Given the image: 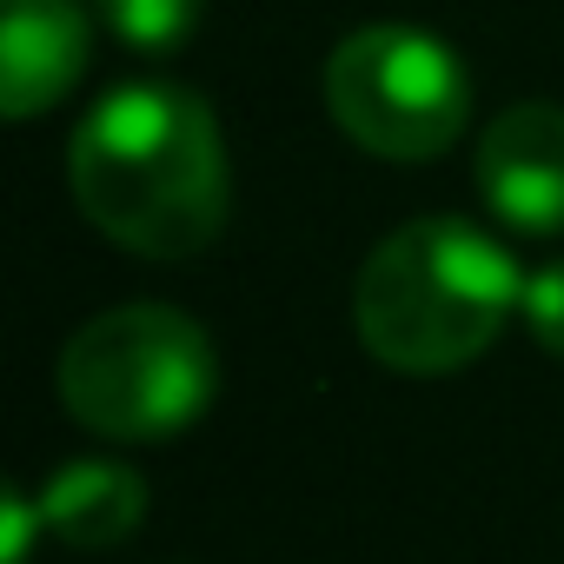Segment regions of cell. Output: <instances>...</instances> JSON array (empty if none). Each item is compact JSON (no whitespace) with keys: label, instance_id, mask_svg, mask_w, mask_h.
Here are the masks:
<instances>
[{"label":"cell","instance_id":"1","mask_svg":"<svg viewBox=\"0 0 564 564\" xmlns=\"http://www.w3.org/2000/svg\"><path fill=\"white\" fill-rule=\"evenodd\" d=\"M67 180L113 246L140 259H193L219 239L232 206L226 133L193 87L127 80L113 87L67 147Z\"/></svg>","mask_w":564,"mask_h":564},{"label":"cell","instance_id":"2","mask_svg":"<svg viewBox=\"0 0 564 564\" xmlns=\"http://www.w3.org/2000/svg\"><path fill=\"white\" fill-rule=\"evenodd\" d=\"M518 306H524L518 259L471 219H412L386 232L366 252L352 286L359 346L405 379H438L471 366Z\"/></svg>","mask_w":564,"mask_h":564},{"label":"cell","instance_id":"3","mask_svg":"<svg viewBox=\"0 0 564 564\" xmlns=\"http://www.w3.org/2000/svg\"><path fill=\"white\" fill-rule=\"evenodd\" d=\"M219 392V352L180 306H113L61 352L67 412L120 445L180 438Z\"/></svg>","mask_w":564,"mask_h":564},{"label":"cell","instance_id":"4","mask_svg":"<svg viewBox=\"0 0 564 564\" xmlns=\"http://www.w3.org/2000/svg\"><path fill=\"white\" fill-rule=\"evenodd\" d=\"M326 107L339 133L379 160H432L471 120V74L465 61L405 21L359 28L326 61Z\"/></svg>","mask_w":564,"mask_h":564},{"label":"cell","instance_id":"5","mask_svg":"<svg viewBox=\"0 0 564 564\" xmlns=\"http://www.w3.org/2000/svg\"><path fill=\"white\" fill-rule=\"evenodd\" d=\"M478 193L485 206L518 232H564V107L518 100L485 120L478 133Z\"/></svg>","mask_w":564,"mask_h":564},{"label":"cell","instance_id":"6","mask_svg":"<svg viewBox=\"0 0 564 564\" xmlns=\"http://www.w3.org/2000/svg\"><path fill=\"white\" fill-rule=\"evenodd\" d=\"M94 28L80 0H0V113L34 120L87 74Z\"/></svg>","mask_w":564,"mask_h":564},{"label":"cell","instance_id":"7","mask_svg":"<svg viewBox=\"0 0 564 564\" xmlns=\"http://www.w3.org/2000/svg\"><path fill=\"white\" fill-rule=\"evenodd\" d=\"M41 518H47V538L74 544V551H107V544H120V538L140 531L147 485H140L133 465L74 458V465H61L41 485Z\"/></svg>","mask_w":564,"mask_h":564},{"label":"cell","instance_id":"8","mask_svg":"<svg viewBox=\"0 0 564 564\" xmlns=\"http://www.w3.org/2000/svg\"><path fill=\"white\" fill-rule=\"evenodd\" d=\"M199 14L206 0H100L107 34L133 54H173L180 41H193Z\"/></svg>","mask_w":564,"mask_h":564},{"label":"cell","instance_id":"9","mask_svg":"<svg viewBox=\"0 0 564 564\" xmlns=\"http://www.w3.org/2000/svg\"><path fill=\"white\" fill-rule=\"evenodd\" d=\"M518 319L531 326V339H538L544 352L564 359V259H551V265H538V272L524 279V306H518Z\"/></svg>","mask_w":564,"mask_h":564},{"label":"cell","instance_id":"10","mask_svg":"<svg viewBox=\"0 0 564 564\" xmlns=\"http://www.w3.org/2000/svg\"><path fill=\"white\" fill-rule=\"evenodd\" d=\"M0 518H8V564H28V544H34V531H47V518H41V498H28L21 485H8V498H0Z\"/></svg>","mask_w":564,"mask_h":564}]
</instances>
